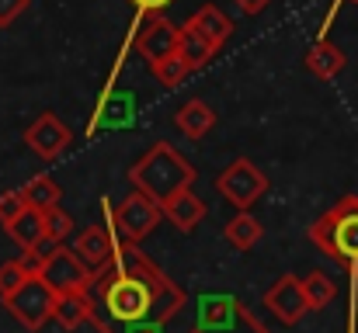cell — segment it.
Returning <instances> with one entry per match:
<instances>
[{"label":"cell","instance_id":"1","mask_svg":"<svg viewBox=\"0 0 358 333\" xmlns=\"http://www.w3.org/2000/svg\"><path fill=\"white\" fill-rule=\"evenodd\" d=\"M91 299L112 327L139 320L171 323L188 302L185 292L139 250V243L129 239H115L112 257L101 267H94Z\"/></svg>","mask_w":358,"mask_h":333},{"label":"cell","instance_id":"2","mask_svg":"<svg viewBox=\"0 0 358 333\" xmlns=\"http://www.w3.org/2000/svg\"><path fill=\"white\" fill-rule=\"evenodd\" d=\"M310 239L352 278L348 333H358V195H345L334 209H327L310 225Z\"/></svg>","mask_w":358,"mask_h":333},{"label":"cell","instance_id":"3","mask_svg":"<svg viewBox=\"0 0 358 333\" xmlns=\"http://www.w3.org/2000/svg\"><path fill=\"white\" fill-rule=\"evenodd\" d=\"M129 184L136 191H143L146 198H153L157 205H164L171 195H178L181 188H192L199 181L195 163H188L171 142H153L129 170H125Z\"/></svg>","mask_w":358,"mask_h":333},{"label":"cell","instance_id":"4","mask_svg":"<svg viewBox=\"0 0 358 333\" xmlns=\"http://www.w3.org/2000/svg\"><path fill=\"white\" fill-rule=\"evenodd\" d=\"M3 309L24 327L28 333H38L49 320H52V309H56V292L45 285V278L31 274L24 278L7 299H3Z\"/></svg>","mask_w":358,"mask_h":333},{"label":"cell","instance_id":"5","mask_svg":"<svg viewBox=\"0 0 358 333\" xmlns=\"http://www.w3.org/2000/svg\"><path fill=\"white\" fill-rule=\"evenodd\" d=\"M216 191L237 209H250L257 198H264V191H268V177H264V170L254 163V160H247V156H237L220 177H216Z\"/></svg>","mask_w":358,"mask_h":333},{"label":"cell","instance_id":"6","mask_svg":"<svg viewBox=\"0 0 358 333\" xmlns=\"http://www.w3.org/2000/svg\"><path fill=\"white\" fill-rule=\"evenodd\" d=\"M160 205L153 202V198H146L143 191H136L132 188V195L129 198H122L119 205L112 209V232H115V239H129V243H143L153 229H157V222H160Z\"/></svg>","mask_w":358,"mask_h":333},{"label":"cell","instance_id":"7","mask_svg":"<svg viewBox=\"0 0 358 333\" xmlns=\"http://www.w3.org/2000/svg\"><path fill=\"white\" fill-rule=\"evenodd\" d=\"M38 278H45V285L59 295V292H91L94 285V267L80 260L77 250H66L63 243L45 257V264L38 267Z\"/></svg>","mask_w":358,"mask_h":333},{"label":"cell","instance_id":"8","mask_svg":"<svg viewBox=\"0 0 358 333\" xmlns=\"http://www.w3.org/2000/svg\"><path fill=\"white\" fill-rule=\"evenodd\" d=\"M24 142H28V149H31L38 160L52 163L56 156L66 153V146L73 142V132L66 128V121H63L56 111H42V114L24 128Z\"/></svg>","mask_w":358,"mask_h":333},{"label":"cell","instance_id":"9","mask_svg":"<svg viewBox=\"0 0 358 333\" xmlns=\"http://www.w3.org/2000/svg\"><path fill=\"white\" fill-rule=\"evenodd\" d=\"M264 309H271V316L285 327H296L310 306H306V295H303V278L296 274H282L268 292H264Z\"/></svg>","mask_w":358,"mask_h":333},{"label":"cell","instance_id":"10","mask_svg":"<svg viewBox=\"0 0 358 333\" xmlns=\"http://www.w3.org/2000/svg\"><path fill=\"white\" fill-rule=\"evenodd\" d=\"M240 323V299L227 292H202L199 295V330L202 333H227Z\"/></svg>","mask_w":358,"mask_h":333},{"label":"cell","instance_id":"11","mask_svg":"<svg viewBox=\"0 0 358 333\" xmlns=\"http://www.w3.org/2000/svg\"><path fill=\"white\" fill-rule=\"evenodd\" d=\"M136 52L146 59V66L178 52V24H171L167 17H150L136 35Z\"/></svg>","mask_w":358,"mask_h":333},{"label":"cell","instance_id":"12","mask_svg":"<svg viewBox=\"0 0 358 333\" xmlns=\"http://www.w3.org/2000/svg\"><path fill=\"white\" fill-rule=\"evenodd\" d=\"M160 212H164V219L171 222L178 232H192V229H199V222L209 216L206 202H202L192 188H181L178 195H171V198L160 205Z\"/></svg>","mask_w":358,"mask_h":333},{"label":"cell","instance_id":"13","mask_svg":"<svg viewBox=\"0 0 358 333\" xmlns=\"http://www.w3.org/2000/svg\"><path fill=\"white\" fill-rule=\"evenodd\" d=\"M94 316H98V306H94L91 292H59V295H56L52 320H56L63 330H77V327L91 323Z\"/></svg>","mask_w":358,"mask_h":333},{"label":"cell","instance_id":"14","mask_svg":"<svg viewBox=\"0 0 358 333\" xmlns=\"http://www.w3.org/2000/svg\"><path fill=\"white\" fill-rule=\"evenodd\" d=\"M216 52H220V49H216L206 35H199L192 24H181V28H178V56L185 59L188 73L206 70V66L216 59Z\"/></svg>","mask_w":358,"mask_h":333},{"label":"cell","instance_id":"15","mask_svg":"<svg viewBox=\"0 0 358 333\" xmlns=\"http://www.w3.org/2000/svg\"><path fill=\"white\" fill-rule=\"evenodd\" d=\"M174 125H178V132L181 135H188V139H206L213 128H216V111L209 108L202 98H192V101H185L178 114H174Z\"/></svg>","mask_w":358,"mask_h":333},{"label":"cell","instance_id":"16","mask_svg":"<svg viewBox=\"0 0 358 333\" xmlns=\"http://www.w3.org/2000/svg\"><path fill=\"white\" fill-rule=\"evenodd\" d=\"M73 250L80 253L84 264L101 267V264L112 257V250H115V232H112L108 225H87V229L77 236V246H73Z\"/></svg>","mask_w":358,"mask_h":333},{"label":"cell","instance_id":"17","mask_svg":"<svg viewBox=\"0 0 358 333\" xmlns=\"http://www.w3.org/2000/svg\"><path fill=\"white\" fill-rule=\"evenodd\" d=\"M132 121H136V94L119 91V94H108V98L101 101L91 132H98V128H125V125H132Z\"/></svg>","mask_w":358,"mask_h":333},{"label":"cell","instance_id":"18","mask_svg":"<svg viewBox=\"0 0 358 333\" xmlns=\"http://www.w3.org/2000/svg\"><path fill=\"white\" fill-rule=\"evenodd\" d=\"M199 35H206L216 49H223L227 42H230V35H234V21L216 7V3H206V7H199L195 14H192V21H188Z\"/></svg>","mask_w":358,"mask_h":333},{"label":"cell","instance_id":"19","mask_svg":"<svg viewBox=\"0 0 358 333\" xmlns=\"http://www.w3.org/2000/svg\"><path fill=\"white\" fill-rule=\"evenodd\" d=\"M345 66H348V56H345L327 35L306 52V70H310L313 77H320V80H334Z\"/></svg>","mask_w":358,"mask_h":333},{"label":"cell","instance_id":"20","mask_svg":"<svg viewBox=\"0 0 358 333\" xmlns=\"http://www.w3.org/2000/svg\"><path fill=\"white\" fill-rule=\"evenodd\" d=\"M223 236H227V243L240 250V253H247V250H254L257 243H261V236H264V225L257 216H250V209H243L237 212L234 219L223 225Z\"/></svg>","mask_w":358,"mask_h":333},{"label":"cell","instance_id":"21","mask_svg":"<svg viewBox=\"0 0 358 333\" xmlns=\"http://www.w3.org/2000/svg\"><path fill=\"white\" fill-rule=\"evenodd\" d=\"M3 229H7V236H10L21 250H28V246H35V243L45 236V216H42L38 209H31V205H28L17 219L7 222Z\"/></svg>","mask_w":358,"mask_h":333},{"label":"cell","instance_id":"22","mask_svg":"<svg viewBox=\"0 0 358 333\" xmlns=\"http://www.w3.org/2000/svg\"><path fill=\"white\" fill-rule=\"evenodd\" d=\"M303 295H306L310 313H320V309H327V306L338 299V285H334L331 274H324V271H310V274L303 278Z\"/></svg>","mask_w":358,"mask_h":333},{"label":"cell","instance_id":"23","mask_svg":"<svg viewBox=\"0 0 358 333\" xmlns=\"http://www.w3.org/2000/svg\"><path fill=\"white\" fill-rule=\"evenodd\" d=\"M21 195H24V202H28L31 209H38V212H45V209H52V205L63 202V188H59L49 174L31 177V181L21 188Z\"/></svg>","mask_w":358,"mask_h":333},{"label":"cell","instance_id":"24","mask_svg":"<svg viewBox=\"0 0 358 333\" xmlns=\"http://www.w3.org/2000/svg\"><path fill=\"white\" fill-rule=\"evenodd\" d=\"M150 73H153L164 87H178V84L188 77V66H185V59H181L178 52H171V56H164V59L150 63Z\"/></svg>","mask_w":358,"mask_h":333},{"label":"cell","instance_id":"25","mask_svg":"<svg viewBox=\"0 0 358 333\" xmlns=\"http://www.w3.org/2000/svg\"><path fill=\"white\" fill-rule=\"evenodd\" d=\"M24 278H31V271L24 267V260L21 257H14V260H3L0 264V302L24 281Z\"/></svg>","mask_w":358,"mask_h":333},{"label":"cell","instance_id":"26","mask_svg":"<svg viewBox=\"0 0 358 333\" xmlns=\"http://www.w3.org/2000/svg\"><path fill=\"white\" fill-rule=\"evenodd\" d=\"M91 327L98 333H164V323H160V320H139V323H119V327H112V323L101 320V313L91 320Z\"/></svg>","mask_w":358,"mask_h":333},{"label":"cell","instance_id":"27","mask_svg":"<svg viewBox=\"0 0 358 333\" xmlns=\"http://www.w3.org/2000/svg\"><path fill=\"white\" fill-rule=\"evenodd\" d=\"M42 216H45V236H49V239H56V243H63V239H66V236L73 232V219H70V216H66V212H63L59 205H52V209H45Z\"/></svg>","mask_w":358,"mask_h":333},{"label":"cell","instance_id":"28","mask_svg":"<svg viewBox=\"0 0 358 333\" xmlns=\"http://www.w3.org/2000/svg\"><path fill=\"white\" fill-rule=\"evenodd\" d=\"M24 209H28V202H24L21 188H17V191H3V195H0V225L14 222L21 212H24Z\"/></svg>","mask_w":358,"mask_h":333},{"label":"cell","instance_id":"29","mask_svg":"<svg viewBox=\"0 0 358 333\" xmlns=\"http://www.w3.org/2000/svg\"><path fill=\"white\" fill-rule=\"evenodd\" d=\"M31 0H0V28H10L24 10H28Z\"/></svg>","mask_w":358,"mask_h":333},{"label":"cell","instance_id":"30","mask_svg":"<svg viewBox=\"0 0 358 333\" xmlns=\"http://www.w3.org/2000/svg\"><path fill=\"white\" fill-rule=\"evenodd\" d=\"M136 10H146V14H160L164 7H171L174 0H129Z\"/></svg>","mask_w":358,"mask_h":333},{"label":"cell","instance_id":"31","mask_svg":"<svg viewBox=\"0 0 358 333\" xmlns=\"http://www.w3.org/2000/svg\"><path fill=\"white\" fill-rule=\"evenodd\" d=\"M234 3H237V10H240V14L254 17V14H261V10H264V7H268L271 0H234Z\"/></svg>","mask_w":358,"mask_h":333},{"label":"cell","instance_id":"32","mask_svg":"<svg viewBox=\"0 0 358 333\" xmlns=\"http://www.w3.org/2000/svg\"><path fill=\"white\" fill-rule=\"evenodd\" d=\"M192 333H202V330H199V327H195V330H192Z\"/></svg>","mask_w":358,"mask_h":333},{"label":"cell","instance_id":"33","mask_svg":"<svg viewBox=\"0 0 358 333\" xmlns=\"http://www.w3.org/2000/svg\"><path fill=\"white\" fill-rule=\"evenodd\" d=\"M355 3H358V0H355Z\"/></svg>","mask_w":358,"mask_h":333}]
</instances>
